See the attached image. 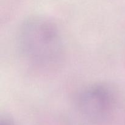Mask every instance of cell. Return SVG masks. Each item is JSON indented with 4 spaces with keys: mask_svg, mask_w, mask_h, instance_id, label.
<instances>
[{
    "mask_svg": "<svg viewBox=\"0 0 125 125\" xmlns=\"http://www.w3.org/2000/svg\"><path fill=\"white\" fill-rule=\"evenodd\" d=\"M20 52L36 69L51 71L63 62L65 47L62 33L52 20L34 16L21 24L17 32Z\"/></svg>",
    "mask_w": 125,
    "mask_h": 125,
    "instance_id": "cell-1",
    "label": "cell"
},
{
    "mask_svg": "<svg viewBox=\"0 0 125 125\" xmlns=\"http://www.w3.org/2000/svg\"><path fill=\"white\" fill-rule=\"evenodd\" d=\"M117 102L115 90L107 83H95L78 94L76 104L79 113L87 119L100 122L111 115Z\"/></svg>",
    "mask_w": 125,
    "mask_h": 125,
    "instance_id": "cell-2",
    "label": "cell"
},
{
    "mask_svg": "<svg viewBox=\"0 0 125 125\" xmlns=\"http://www.w3.org/2000/svg\"><path fill=\"white\" fill-rule=\"evenodd\" d=\"M0 125H16L14 120L9 115H5L1 116L0 119Z\"/></svg>",
    "mask_w": 125,
    "mask_h": 125,
    "instance_id": "cell-3",
    "label": "cell"
}]
</instances>
